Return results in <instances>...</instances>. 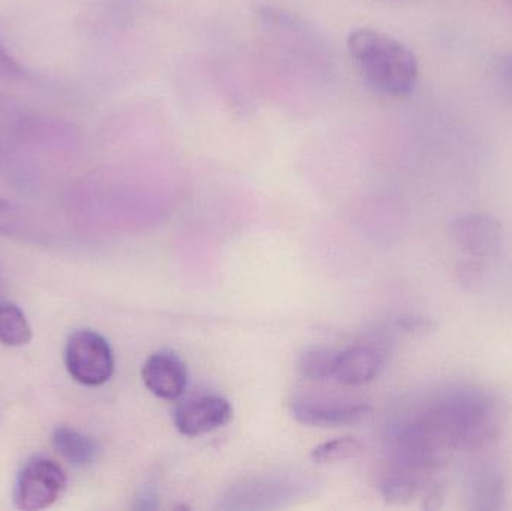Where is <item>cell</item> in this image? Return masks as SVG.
Segmentation results:
<instances>
[{"instance_id": "obj_1", "label": "cell", "mask_w": 512, "mask_h": 511, "mask_svg": "<svg viewBox=\"0 0 512 511\" xmlns=\"http://www.w3.org/2000/svg\"><path fill=\"white\" fill-rule=\"evenodd\" d=\"M501 396L478 386H453L427 399L394 428L400 449L442 465L451 453L481 452L507 425Z\"/></svg>"}, {"instance_id": "obj_2", "label": "cell", "mask_w": 512, "mask_h": 511, "mask_svg": "<svg viewBox=\"0 0 512 511\" xmlns=\"http://www.w3.org/2000/svg\"><path fill=\"white\" fill-rule=\"evenodd\" d=\"M348 51L364 83L379 95L406 98L417 86L418 60L402 42L375 29L349 33Z\"/></svg>"}, {"instance_id": "obj_3", "label": "cell", "mask_w": 512, "mask_h": 511, "mask_svg": "<svg viewBox=\"0 0 512 511\" xmlns=\"http://www.w3.org/2000/svg\"><path fill=\"white\" fill-rule=\"evenodd\" d=\"M65 363L69 375L83 386H102L114 374L113 350L107 339L93 330H77L69 336Z\"/></svg>"}, {"instance_id": "obj_4", "label": "cell", "mask_w": 512, "mask_h": 511, "mask_svg": "<svg viewBox=\"0 0 512 511\" xmlns=\"http://www.w3.org/2000/svg\"><path fill=\"white\" fill-rule=\"evenodd\" d=\"M66 473L53 459L38 458L26 462L15 485V506L38 511L53 506L66 488Z\"/></svg>"}, {"instance_id": "obj_5", "label": "cell", "mask_w": 512, "mask_h": 511, "mask_svg": "<svg viewBox=\"0 0 512 511\" xmlns=\"http://www.w3.org/2000/svg\"><path fill=\"white\" fill-rule=\"evenodd\" d=\"M292 416L301 425L339 428L355 425L369 416L372 408L364 402L325 396L298 395L289 402Z\"/></svg>"}, {"instance_id": "obj_6", "label": "cell", "mask_w": 512, "mask_h": 511, "mask_svg": "<svg viewBox=\"0 0 512 511\" xmlns=\"http://www.w3.org/2000/svg\"><path fill=\"white\" fill-rule=\"evenodd\" d=\"M454 245L466 257L492 260L501 254L504 246V228L501 222L486 213H466L454 219L448 228Z\"/></svg>"}, {"instance_id": "obj_7", "label": "cell", "mask_w": 512, "mask_h": 511, "mask_svg": "<svg viewBox=\"0 0 512 511\" xmlns=\"http://www.w3.org/2000/svg\"><path fill=\"white\" fill-rule=\"evenodd\" d=\"M233 408L218 395H203L182 402L174 411V425L186 437H200L227 425Z\"/></svg>"}, {"instance_id": "obj_8", "label": "cell", "mask_w": 512, "mask_h": 511, "mask_svg": "<svg viewBox=\"0 0 512 511\" xmlns=\"http://www.w3.org/2000/svg\"><path fill=\"white\" fill-rule=\"evenodd\" d=\"M388 350L381 342H360L337 351L334 378L343 386H363L375 380L385 363Z\"/></svg>"}, {"instance_id": "obj_9", "label": "cell", "mask_w": 512, "mask_h": 511, "mask_svg": "<svg viewBox=\"0 0 512 511\" xmlns=\"http://www.w3.org/2000/svg\"><path fill=\"white\" fill-rule=\"evenodd\" d=\"M141 377L149 392L164 401H176L188 387V369L173 351L152 354L144 363Z\"/></svg>"}, {"instance_id": "obj_10", "label": "cell", "mask_w": 512, "mask_h": 511, "mask_svg": "<svg viewBox=\"0 0 512 511\" xmlns=\"http://www.w3.org/2000/svg\"><path fill=\"white\" fill-rule=\"evenodd\" d=\"M507 497V480L496 465H480L468 477L466 501L469 510L498 511Z\"/></svg>"}, {"instance_id": "obj_11", "label": "cell", "mask_w": 512, "mask_h": 511, "mask_svg": "<svg viewBox=\"0 0 512 511\" xmlns=\"http://www.w3.org/2000/svg\"><path fill=\"white\" fill-rule=\"evenodd\" d=\"M51 443L54 450L74 467L92 465L101 453V447L93 438L72 428H57Z\"/></svg>"}, {"instance_id": "obj_12", "label": "cell", "mask_w": 512, "mask_h": 511, "mask_svg": "<svg viewBox=\"0 0 512 511\" xmlns=\"http://www.w3.org/2000/svg\"><path fill=\"white\" fill-rule=\"evenodd\" d=\"M32 341V327L14 303H0V342L6 347H23Z\"/></svg>"}, {"instance_id": "obj_13", "label": "cell", "mask_w": 512, "mask_h": 511, "mask_svg": "<svg viewBox=\"0 0 512 511\" xmlns=\"http://www.w3.org/2000/svg\"><path fill=\"white\" fill-rule=\"evenodd\" d=\"M337 351L330 348H309L300 356L298 371L310 381H325L334 378Z\"/></svg>"}, {"instance_id": "obj_14", "label": "cell", "mask_w": 512, "mask_h": 511, "mask_svg": "<svg viewBox=\"0 0 512 511\" xmlns=\"http://www.w3.org/2000/svg\"><path fill=\"white\" fill-rule=\"evenodd\" d=\"M363 450V444L357 438L345 437L337 440L328 441L321 444L312 452V459L318 464H330V462L345 461V459L354 458Z\"/></svg>"}, {"instance_id": "obj_15", "label": "cell", "mask_w": 512, "mask_h": 511, "mask_svg": "<svg viewBox=\"0 0 512 511\" xmlns=\"http://www.w3.org/2000/svg\"><path fill=\"white\" fill-rule=\"evenodd\" d=\"M487 261L466 257L456 266L457 282L466 290H472L483 281Z\"/></svg>"}, {"instance_id": "obj_16", "label": "cell", "mask_w": 512, "mask_h": 511, "mask_svg": "<svg viewBox=\"0 0 512 511\" xmlns=\"http://www.w3.org/2000/svg\"><path fill=\"white\" fill-rule=\"evenodd\" d=\"M21 227H23V219H21L20 210L14 204L0 198V234L15 236L20 233Z\"/></svg>"}, {"instance_id": "obj_17", "label": "cell", "mask_w": 512, "mask_h": 511, "mask_svg": "<svg viewBox=\"0 0 512 511\" xmlns=\"http://www.w3.org/2000/svg\"><path fill=\"white\" fill-rule=\"evenodd\" d=\"M21 74L18 63L9 56L8 51L0 45V80L5 78H15Z\"/></svg>"}, {"instance_id": "obj_18", "label": "cell", "mask_w": 512, "mask_h": 511, "mask_svg": "<svg viewBox=\"0 0 512 511\" xmlns=\"http://www.w3.org/2000/svg\"><path fill=\"white\" fill-rule=\"evenodd\" d=\"M402 327L408 332L430 333L436 329V324L432 320H424V318H409L402 321Z\"/></svg>"}, {"instance_id": "obj_19", "label": "cell", "mask_w": 512, "mask_h": 511, "mask_svg": "<svg viewBox=\"0 0 512 511\" xmlns=\"http://www.w3.org/2000/svg\"><path fill=\"white\" fill-rule=\"evenodd\" d=\"M138 509L141 510H152L156 507V495L153 491H146L141 494V497L138 498Z\"/></svg>"}, {"instance_id": "obj_20", "label": "cell", "mask_w": 512, "mask_h": 511, "mask_svg": "<svg viewBox=\"0 0 512 511\" xmlns=\"http://www.w3.org/2000/svg\"><path fill=\"white\" fill-rule=\"evenodd\" d=\"M502 80L512 96V54L502 63Z\"/></svg>"}, {"instance_id": "obj_21", "label": "cell", "mask_w": 512, "mask_h": 511, "mask_svg": "<svg viewBox=\"0 0 512 511\" xmlns=\"http://www.w3.org/2000/svg\"><path fill=\"white\" fill-rule=\"evenodd\" d=\"M0 110H2V108H0Z\"/></svg>"}]
</instances>
